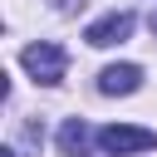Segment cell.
<instances>
[{"mask_svg":"<svg viewBox=\"0 0 157 157\" xmlns=\"http://www.w3.org/2000/svg\"><path fill=\"white\" fill-rule=\"evenodd\" d=\"M20 59H25V69L34 74V83H49V88H54V83H64V74H69V54H64L59 44H49V39L29 44Z\"/></svg>","mask_w":157,"mask_h":157,"instance_id":"obj_1","label":"cell"},{"mask_svg":"<svg viewBox=\"0 0 157 157\" xmlns=\"http://www.w3.org/2000/svg\"><path fill=\"white\" fill-rule=\"evenodd\" d=\"M152 147H157V132H152V128H128V123L98 128V152H108V157H128V152H152Z\"/></svg>","mask_w":157,"mask_h":157,"instance_id":"obj_2","label":"cell"},{"mask_svg":"<svg viewBox=\"0 0 157 157\" xmlns=\"http://www.w3.org/2000/svg\"><path fill=\"white\" fill-rule=\"evenodd\" d=\"M132 10H113V15H103V20H93L88 29H83V39L93 44V49H108V44H123L128 34H132Z\"/></svg>","mask_w":157,"mask_h":157,"instance_id":"obj_3","label":"cell"},{"mask_svg":"<svg viewBox=\"0 0 157 157\" xmlns=\"http://www.w3.org/2000/svg\"><path fill=\"white\" fill-rule=\"evenodd\" d=\"M137 88H142V69L137 64H108L98 74V93H108V98H123V93H137Z\"/></svg>","mask_w":157,"mask_h":157,"instance_id":"obj_4","label":"cell"},{"mask_svg":"<svg viewBox=\"0 0 157 157\" xmlns=\"http://www.w3.org/2000/svg\"><path fill=\"white\" fill-rule=\"evenodd\" d=\"M88 142H98V137L88 132L83 118H69V123L59 128V152H64V157H88Z\"/></svg>","mask_w":157,"mask_h":157,"instance_id":"obj_5","label":"cell"},{"mask_svg":"<svg viewBox=\"0 0 157 157\" xmlns=\"http://www.w3.org/2000/svg\"><path fill=\"white\" fill-rule=\"evenodd\" d=\"M0 157H15V152H0Z\"/></svg>","mask_w":157,"mask_h":157,"instance_id":"obj_6","label":"cell"}]
</instances>
